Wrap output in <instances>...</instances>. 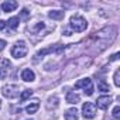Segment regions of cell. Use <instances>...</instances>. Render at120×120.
I'll use <instances>...</instances> for the list:
<instances>
[{
	"instance_id": "19",
	"label": "cell",
	"mask_w": 120,
	"mask_h": 120,
	"mask_svg": "<svg viewBox=\"0 0 120 120\" xmlns=\"http://www.w3.org/2000/svg\"><path fill=\"white\" fill-rule=\"evenodd\" d=\"M7 74H9V71H7V68H0V79H4V78H7Z\"/></svg>"
},
{
	"instance_id": "11",
	"label": "cell",
	"mask_w": 120,
	"mask_h": 120,
	"mask_svg": "<svg viewBox=\"0 0 120 120\" xmlns=\"http://www.w3.org/2000/svg\"><path fill=\"white\" fill-rule=\"evenodd\" d=\"M67 102L68 103H72V105H76L81 102V96L75 92H68L67 93Z\"/></svg>"
},
{
	"instance_id": "8",
	"label": "cell",
	"mask_w": 120,
	"mask_h": 120,
	"mask_svg": "<svg viewBox=\"0 0 120 120\" xmlns=\"http://www.w3.org/2000/svg\"><path fill=\"white\" fill-rule=\"evenodd\" d=\"M17 6H19L17 2H14V0H7V2H4V3L2 4V10L6 11V13H10V11L16 10Z\"/></svg>"
},
{
	"instance_id": "26",
	"label": "cell",
	"mask_w": 120,
	"mask_h": 120,
	"mask_svg": "<svg viewBox=\"0 0 120 120\" xmlns=\"http://www.w3.org/2000/svg\"><path fill=\"white\" fill-rule=\"evenodd\" d=\"M0 107H2V100H0Z\"/></svg>"
},
{
	"instance_id": "22",
	"label": "cell",
	"mask_w": 120,
	"mask_h": 120,
	"mask_svg": "<svg viewBox=\"0 0 120 120\" xmlns=\"http://www.w3.org/2000/svg\"><path fill=\"white\" fill-rule=\"evenodd\" d=\"M116 59H119V52H116V54H113V55H112L110 61H116Z\"/></svg>"
},
{
	"instance_id": "23",
	"label": "cell",
	"mask_w": 120,
	"mask_h": 120,
	"mask_svg": "<svg viewBox=\"0 0 120 120\" xmlns=\"http://www.w3.org/2000/svg\"><path fill=\"white\" fill-rule=\"evenodd\" d=\"M4 47H6V41L0 40V51H2V49H4Z\"/></svg>"
},
{
	"instance_id": "13",
	"label": "cell",
	"mask_w": 120,
	"mask_h": 120,
	"mask_svg": "<svg viewBox=\"0 0 120 120\" xmlns=\"http://www.w3.org/2000/svg\"><path fill=\"white\" fill-rule=\"evenodd\" d=\"M48 16H49V19H52V20H62L64 16H65V13L61 11V10H52V11L48 13Z\"/></svg>"
},
{
	"instance_id": "5",
	"label": "cell",
	"mask_w": 120,
	"mask_h": 120,
	"mask_svg": "<svg viewBox=\"0 0 120 120\" xmlns=\"http://www.w3.org/2000/svg\"><path fill=\"white\" fill-rule=\"evenodd\" d=\"M82 114H83L85 119H93L96 116V106L93 103H90V102L83 103V106H82Z\"/></svg>"
},
{
	"instance_id": "20",
	"label": "cell",
	"mask_w": 120,
	"mask_h": 120,
	"mask_svg": "<svg viewBox=\"0 0 120 120\" xmlns=\"http://www.w3.org/2000/svg\"><path fill=\"white\" fill-rule=\"evenodd\" d=\"M113 117H114V119H119V117H120V107H119V106H116V107L113 109Z\"/></svg>"
},
{
	"instance_id": "10",
	"label": "cell",
	"mask_w": 120,
	"mask_h": 120,
	"mask_svg": "<svg viewBox=\"0 0 120 120\" xmlns=\"http://www.w3.org/2000/svg\"><path fill=\"white\" fill-rule=\"evenodd\" d=\"M21 79L26 81V82H33L35 79V75H34V72L31 69H24L21 72Z\"/></svg>"
},
{
	"instance_id": "9",
	"label": "cell",
	"mask_w": 120,
	"mask_h": 120,
	"mask_svg": "<svg viewBox=\"0 0 120 120\" xmlns=\"http://www.w3.org/2000/svg\"><path fill=\"white\" fill-rule=\"evenodd\" d=\"M79 119V112L72 107V109H68L67 113H65V120H78Z\"/></svg>"
},
{
	"instance_id": "18",
	"label": "cell",
	"mask_w": 120,
	"mask_h": 120,
	"mask_svg": "<svg viewBox=\"0 0 120 120\" xmlns=\"http://www.w3.org/2000/svg\"><path fill=\"white\" fill-rule=\"evenodd\" d=\"M114 85L116 86H120V69H117L114 72Z\"/></svg>"
},
{
	"instance_id": "1",
	"label": "cell",
	"mask_w": 120,
	"mask_h": 120,
	"mask_svg": "<svg viewBox=\"0 0 120 120\" xmlns=\"http://www.w3.org/2000/svg\"><path fill=\"white\" fill-rule=\"evenodd\" d=\"M69 26H71V28H72L74 31L81 33V31H85V30H86L88 23H86V20H85L83 17H81V16H72Z\"/></svg>"
},
{
	"instance_id": "25",
	"label": "cell",
	"mask_w": 120,
	"mask_h": 120,
	"mask_svg": "<svg viewBox=\"0 0 120 120\" xmlns=\"http://www.w3.org/2000/svg\"><path fill=\"white\" fill-rule=\"evenodd\" d=\"M65 35H72V34H71V31H69V30H65Z\"/></svg>"
},
{
	"instance_id": "24",
	"label": "cell",
	"mask_w": 120,
	"mask_h": 120,
	"mask_svg": "<svg viewBox=\"0 0 120 120\" xmlns=\"http://www.w3.org/2000/svg\"><path fill=\"white\" fill-rule=\"evenodd\" d=\"M6 27V21H3V20H0V30H3Z\"/></svg>"
},
{
	"instance_id": "4",
	"label": "cell",
	"mask_w": 120,
	"mask_h": 120,
	"mask_svg": "<svg viewBox=\"0 0 120 120\" xmlns=\"http://www.w3.org/2000/svg\"><path fill=\"white\" fill-rule=\"evenodd\" d=\"M19 86L17 85H14V83H11V85H6L4 88H3V90H2V93L7 98V99H14V98H17L19 96Z\"/></svg>"
},
{
	"instance_id": "16",
	"label": "cell",
	"mask_w": 120,
	"mask_h": 120,
	"mask_svg": "<svg viewBox=\"0 0 120 120\" xmlns=\"http://www.w3.org/2000/svg\"><path fill=\"white\" fill-rule=\"evenodd\" d=\"M98 89H99L100 92H109V90H110V86H109L107 83H105L103 81H100V82L98 83Z\"/></svg>"
},
{
	"instance_id": "14",
	"label": "cell",
	"mask_w": 120,
	"mask_h": 120,
	"mask_svg": "<svg viewBox=\"0 0 120 120\" xmlns=\"http://www.w3.org/2000/svg\"><path fill=\"white\" fill-rule=\"evenodd\" d=\"M19 21H20L19 17H11V19L7 21V26H9L11 30H16V28L19 27Z\"/></svg>"
},
{
	"instance_id": "21",
	"label": "cell",
	"mask_w": 120,
	"mask_h": 120,
	"mask_svg": "<svg viewBox=\"0 0 120 120\" xmlns=\"http://www.w3.org/2000/svg\"><path fill=\"white\" fill-rule=\"evenodd\" d=\"M21 17H23V19H27V17H28V10H27V9H24V10L21 11Z\"/></svg>"
},
{
	"instance_id": "3",
	"label": "cell",
	"mask_w": 120,
	"mask_h": 120,
	"mask_svg": "<svg viewBox=\"0 0 120 120\" xmlns=\"http://www.w3.org/2000/svg\"><path fill=\"white\" fill-rule=\"evenodd\" d=\"M81 88H83L85 95L90 96V95L93 93V83H92V79H89V78L79 79V81L75 83V89H81Z\"/></svg>"
},
{
	"instance_id": "15",
	"label": "cell",
	"mask_w": 120,
	"mask_h": 120,
	"mask_svg": "<svg viewBox=\"0 0 120 120\" xmlns=\"http://www.w3.org/2000/svg\"><path fill=\"white\" fill-rule=\"evenodd\" d=\"M31 95H33V90H31V89H26V90L21 92V95H20V100H21V102H26Z\"/></svg>"
},
{
	"instance_id": "7",
	"label": "cell",
	"mask_w": 120,
	"mask_h": 120,
	"mask_svg": "<svg viewBox=\"0 0 120 120\" xmlns=\"http://www.w3.org/2000/svg\"><path fill=\"white\" fill-rule=\"evenodd\" d=\"M110 103H112V98L110 96H100L96 100V106L99 109H102V110H106L110 106Z\"/></svg>"
},
{
	"instance_id": "12",
	"label": "cell",
	"mask_w": 120,
	"mask_h": 120,
	"mask_svg": "<svg viewBox=\"0 0 120 120\" xmlns=\"http://www.w3.org/2000/svg\"><path fill=\"white\" fill-rule=\"evenodd\" d=\"M38 107H40V102L35 99V100H33V102H30V105L26 107V110H27V113H30V114H33V113H35L37 110H38Z\"/></svg>"
},
{
	"instance_id": "17",
	"label": "cell",
	"mask_w": 120,
	"mask_h": 120,
	"mask_svg": "<svg viewBox=\"0 0 120 120\" xmlns=\"http://www.w3.org/2000/svg\"><path fill=\"white\" fill-rule=\"evenodd\" d=\"M44 27H45V24H44V23L41 21V23H37V26H34V27H31L30 30H31L33 33H40V31H41V30H42Z\"/></svg>"
},
{
	"instance_id": "6",
	"label": "cell",
	"mask_w": 120,
	"mask_h": 120,
	"mask_svg": "<svg viewBox=\"0 0 120 120\" xmlns=\"http://www.w3.org/2000/svg\"><path fill=\"white\" fill-rule=\"evenodd\" d=\"M62 51H64V45L56 44V45H52V47H49V48L40 49V51L37 52V55H38V56H44V55H47V54H49V52H56V54H59V52H62Z\"/></svg>"
},
{
	"instance_id": "2",
	"label": "cell",
	"mask_w": 120,
	"mask_h": 120,
	"mask_svg": "<svg viewBox=\"0 0 120 120\" xmlns=\"http://www.w3.org/2000/svg\"><path fill=\"white\" fill-rule=\"evenodd\" d=\"M27 51H28V48H27V45H26V42L24 41H17L13 47H11V56H14V58H23V56H26L27 55Z\"/></svg>"
}]
</instances>
